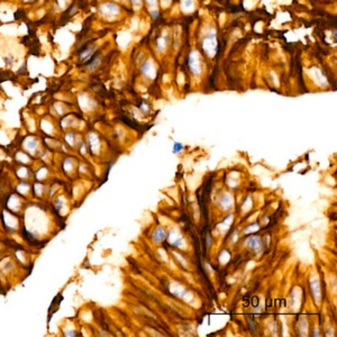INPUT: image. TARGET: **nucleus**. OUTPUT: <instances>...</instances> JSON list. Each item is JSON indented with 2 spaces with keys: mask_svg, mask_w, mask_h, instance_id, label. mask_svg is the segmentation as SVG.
I'll use <instances>...</instances> for the list:
<instances>
[{
  "mask_svg": "<svg viewBox=\"0 0 337 337\" xmlns=\"http://www.w3.org/2000/svg\"><path fill=\"white\" fill-rule=\"evenodd\" d=\"M95 51H96V47L84 48V50L80 53V60H81L82 62H86V61H88L89 58H91L93 56V53H95Z\"/></svg>",
  "mask_w": 337,
  "mask_h": 337,
  "instance_id": "obj_4",
  "label": "nucleus"
},
{
  "mask_svg": "<svg viewBox=\"0 0 337 337\" xmlns=\"http://www.w3.org/2000/svg\"><path fill=\"white\" fill-rule=\"evenodd\" d=\"M100 11L105 17H113L119 13V8L113 3H106L100 6Z\"/></svg>",
  "mask_w": 337,
  "mask_h": 337,
  "instance_id": "obj_3",
  "label": "nucleus"
},
{
  "mask_svg": "<svg viewBox=\"0 0 337 337\" xmlns=\"http://www.w3.org/2000/svg\"><path fill=\"white\" fill-rule=\"evenodd\" d=\"M142 71H143V73H145L146 75L150 76V78H154V76H155V68L153 66L152 62H150V61L146 62V63L143 65Z\"/></svg>",
  "mask_w": 337,
  "mask_h": 337,
  "instance_id": "obj_5",
  "label": "nucleus"
},
{
  "mask_svg": "<svg viewBox=\"0 0 337 337\" xmlns=\"http://www.w3.org/2000/svg\"><path fill=\"white\" fill-rule=\"evenodd\" d=\"M6 62H7V63H8V64H9V63L11 64V63H13V62H14V58H6Z\"/></svg>",
  "mask_w": 337,
  "mask_h": 337,
  "instance_id": "obj_11",
  "label": "nucleus"
},
{
  "mask_svg": "<svg viewBox=\"0 0 337 337\" xmlns=\"http://www.w3.org/2000/svg\"><path fill=\"white\" fill-rule=\"evenodd\" d=\"M188 65H189L190 70L193 72V74L199 75L201 73V58L199 53L197 51H192L189 54L188 58Z\"/></svg>",
  "mask_w": 337,
  "mask_h": 337,
  "instance_id": "obj_1",
  "label": "nucleus"
},
{
  "mask_svg": "<svg viewBox=\"0 0 337 337\" xmlns=\"http://www.w3.org/2000/svg\"><path fill=\"white\" fill-rule=\"evenodd\" d=\"M182 7H183L185 11H192L193 8H195V3H193L192 0H183Z\"/></svg>",
  "mask_w": 337,
  "mask_h": 337,
  "instance_id": "obj_8",
  "label": "nucleus"
},
{
  "mask_svg": "<svg viewBox=\"0 0 337 337\" xmlns=\"http://www.w3.org/2000/svg\"><path fill=\"white\" fill-rule=\"evenodd\" d=\"M202 47H203V50H205V52L208 54V56L213 58V56L217 53L216 35L211 34V35H208V36L206 37L205 41H203Z\"/></svg>",
  "mask_w": 337,
  "mask_h": 337,
  "instance_id": "obj_2",
  "label": "nucleus"
},
{
  "mask_svg": "<svg viewBox=\"0 0 337 337\" xmlns=\"http://www.w3.org/2000/svg\"><path fill=\"white\" fill-rule=\"evenodd\" d=\"M146 1H147V3L151 6V7L154 6V8L156 9V0H146Z\"/></svg>",
  "mask_w": 337,
  "mask_h": 337,
  "instance_id": "obj_9",
  "label": "nucleus"
},
{
  "mask_svg": "<svg viewBox=\"0 0 337 337\" xmlns=\"http://www.w3.org/2000/svg\"><path fill=\"white\" fill-rule=\"evenodd\" d=\"M24 1H26V3H30V1H34V0H24Z\"/></svg>",
  "mask_w": 337,
  "mask_h": 337,
  "instance_id": "obj_12",
  "label": "nucleus"
},
{
  "mask_svg": "<svg viewBox=\"0 0 337 337\" xmlns=\"http://www.w3.org/2000/svg\"><path fill=\"white\" fill-rule=\"evenodd\" d=\"M99 63H100V56H98V55L92 56V60L90 61L89 64H88V69H89V70H95V69L99 65Z\"/></svg>",
  "mask_w": 337,
  "mask_h": 337,
  "instance_id": "obj_6",
  "label": "nucleus"
},
{
  "mask_svg": "<svg viewBox=\"0 0 337 337\" xmlns=\"http://www.w3.org/2000/svg\"><path fill=\"white\" fill-rule=\"evenodd\" d=\"M168 37L165 36H161L157 38V47L160 51H163L164 48H165L166 44H168Z\"/></svg>",
  "mask_w": 337,
  "mask_h": 337,
  "instance_id": "obj_7",
  "label": "nucleus"
},
{
  "mask_svg": "<svg viewBox=\"0 0 337 337\" xmlns=\"http://www.w3.org/2000/svg\"><path fill=\"white\" fill-rule=\"evenodd\" d=\"M56 1H58V6H60V7H63V6L65 5V3H66V0H56Z\"/></svg>",
  "mask_w": 337,
  "mask_h": 337,
  "instance_id": "obj_10",
  "label": "nucleus"
},
{
  "mask_svg": "<svg viewBox=\"0 0 337 337\" xmlns=\"http://www.w3.org/2000/svg\"><path fill=\"white\" fill-rule=\"evenodd\" d=\"M164 1H170V0H164Z\"/></svg>",
  "mask_w": 337,
  "mask_h": 337,
  "instance_id": "obj_13",
  "label": "nucleus"
}]
</instances>
